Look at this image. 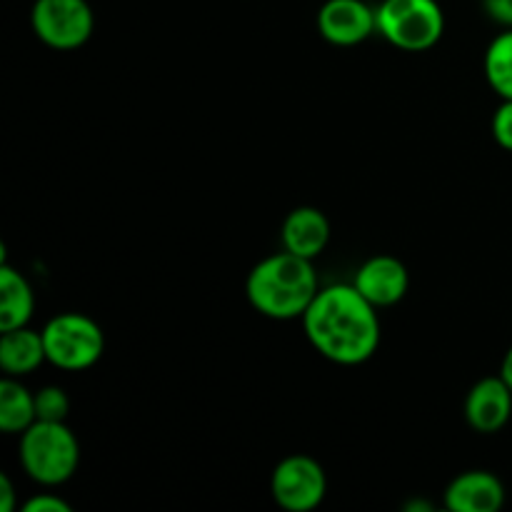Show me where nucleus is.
<instances>
[{
    "label": "nucleus",
    "mask_w": 512,
    "mask_h": 512,
    "mask_svg": "<svg viewBox=\"0 0 512 512\" xmlns=\"http://www.w3.org/2000/svg\"><path fill=\"white\" fill-rule=\"evenodd\" d=\"M15 485L8 473H0V512H13L15 510Z\"/></svg>",
    "instance_id": "obj_21"
},
{
    "label": "nucleus",
    "mask_w": 512,
    "mask_h": 512,
    "mask_svg": "<svg viewBox=\"0 0 512 512\" xmlns=\"http://www.w3.org/2000/svg\"><path fill=\"white\" fill-rule=\"evenodd\" d=\"M490 130H493L495 143L512 153V100H503V103L495 108Z\"/></svg>",
    "instance_id": "obj_18"
},
{
    "label": "nucleus",
    "mask_w": 512,
    "mask_h": 512,
    "mask_svg": "<svg viewBox=\"0 0 512 512\" xmlns=\"http://www.w3.org/2000/svg\"><path fill=\"white\" fill-rule=\"evenodd\" d=\"M35 418L38 420H53V423H60V420L68 418L70 413V398L63 388L58 385H45V388L35 390Z\"/></svg>",
    "instance_id": "obj_17"
},
{
    "label": "nucleus",
    "mask_w": 512,
    "mask_h": 512,
    "mask_svg": "<svg viewBox=\"0 0 512 512\" xmlns=\"http://www.w3.org/2000/svg\"><path fill=\"white\" fill-rule=\"evenodd\" d=\"M378 33L408 53H423L440 43L445 13L438 0H383L375 8Z\"/></svg>",
    "instance_id": "obj_4"
},
{
    "label": "nucleus",
    "mask_w": 512,
    "mask_h": 512,
    "mask_svg": "<svg viewBox=\"0 0 512 512\" xmlns=\"http://www.w3.org/2000/svg\"><path fill=\"white\" fill-rule=\"evenodd\" d=\"M483 68L490 88L503 100H512V28L490 40Z\"/></svg>",
    "instance_id": "obj_16"
},
{
    "label": "nucleus",
    "mask_w": 512,
    "mask_h": 512,
    "mask_svg": "<svg viewBox=\"0 0 512 512\" xmlns=\"http://www.w3.org/2000/svg\"><path fill=\"white\" fill-rule=\"evenodd\" d=\"M512 418V390L500 375L478 380L465 398V420L480 435L500 433Z\"/></svg>",
    "instance_id": "obj_10"
},
{
    "label": "nucleus",
    "mask_w": 512,
    "mask_h": 512,
    "mask_svg": "<svg viewBox=\"0 0 512 512\" xmlns=\"http://www.w3.org/2000/svg\"><path fill=\"white\" fill-rule=\"evenodd\" d=\"M443 503L450 512H498L505 505V485L490 470H465L450 480Z\"/></svg>",
    "instance_id": "obj_11"
},
{
    "label": "nucleus",
    "mask_w": 512,
    "mask_h": 512,
    "mask_svg": "<svg viewBox=\"0 0 512 512\" xmlns=\"http://www.w3.org/2000/svg\"><path fill=\"white\" fill-rule=\"evenodd\" d=\"M353 285L375 308H390L408 295L410 273L395 255H373L355 270Z\"/></svg>",
    "instance_id": "obj_9"
},
{
    "label": "nucleus",
    "mask_w": 512,
    "mask_h": 512,
    "mask_svg": "<svg viewBox=\"0 0 512 512\" xmlns=\"http://www.w3.org/2000/svg\"><path fill=\"white\" fill-rule=\"evenodd\" d=\"M30 28L48 48L75 50L93 35L95 15L88 0H35Z\"/></svg>",
    "instance_id": "obj_6"
},
{
    "label": "nucleus",
    "mask_w": 512,
    "mask_h": 512,
    "mask_svg": "<svg viewBox=\"0 0 512 512\" xmlns=\"http://www.w3.org/2000/svg\"><path fill=\"white\" fill-rule=\"evenodd\" d=\"M318 290L320 280L313 260L288 250L260 260L245 283L250 305L270 320L303 318Z\"/></svg>",
    "instance_id": "obj_2"
},
{
    "label": "nucleus",
    "mask_w": 512,
    "mask_h": 512,
    "mask_svg": "<svg viewBox=\"0 0 512 512\" xmlns=\"http://www.w3.org/2000/svg\"><path fill=\"white\" fill-rule=\"evenodd\" d=\"M18 458L33 483L58 488L78 473L80 443L65 420H35L25 433H20Z\"/></svg>",
    "instance_id": "obj_3"
},
{
    "label": "nucleus",
    "mask_w": 512,
    "mask_h": 512,
    "mask_svg": "<svg viewBox=\"0 0 512 512\" xmlns=\"http://www.w3.org/2000/svg\"><path fill=\"white\" fill-rule=\"evenodd\" d=\"M500 378H503L512 390V345L508 348V353H505L503 363H500Z\"/></svg>",
    "instance_id": "obj_22"
},
{
    "label": "nucleus",
    "mask_w": 512,
    "mask_h": 512,
    "mask_svg": "<svg viewBox=\"0 0 512 512\" xmlns=\"http://www.w3.org/2000/svg\"><path fill=\"white\" fill-rule=\"evenodd\" d=\"M483 10L493 23L512 28V0H483Z\"/></svg>",
    "instance_id": "obj_20"
},
{
    "label": "nucleus",
    "mask_w": 512,
    "mask_h": 512,
    "mask_svg": "<svg viewBox=\"0 0 512 512\" xmlns=\"http://www.w3.org/2000/svg\"><path fill=\"white\" fill-rule=\"evenodd\" d=\"M35 310V295L23 273L0 260V333L23 328Z\"/></svg>",
    "instance_id": "obj_14"
},
{
    "label": "nucleus",
    "mask_w": 512,
    "mask_h": 512,
    "mask_svg": "<svg viewBox=\"0 0 512 512\" xmlns=\"http://www.w3.org/2000/svg\"><path fill=\"white\" fill-rule=\"evenodd\" d=\"M283 250L300 255V258L315 260L330 243V220L328 215L313 205H300L290 210L280 228Z\"/></svg>",
    "instance_id": "obj_12"
},
{
    "label": "nucleus",
    "mask_w": 512,
    "mask_h": 512,
    "mask_svg": "<svg viewBox=\"0 0 512 512\" xmlns=\"http://www.w3.org/2000/svg\"><path fill=\"white\" fill-rule=\"evenodd\" d=\"M35 398L18 378L5 375L0 380V430L5 435H20L35 423Z\"/></svg>",
    "instance_id": "obj_15"
},
{
    "label": "nucleus",
    "mask_w": 512,
    "mask_h": 512,
    "mask_svg": "<svg viewBox=\"0 0 512 512\" xmlns=\"http://www.w3.org/2000/svg\"><path fill=\"white\" fill-rule=\"evenodd\" d=\"M318 30L328 43L353 48L378 33L375 8L365 0H325L318 10Z\"/></svg>",
    "instance_id": "obj_8"
},
{
    "label": "nucleus",
    "mask_w": 512,
    "mask_h": 512,
    "mask_svg": "<svg viewBox=\"0 0 512 512\" xmlns=\"http://www.w3.org/2000/svg\"><path fill=\"white\" fill-rule=\"evenodd\" d=\"M23 512H73V508H70V503H65L60 495L40 493L25 500Z\"/></svg>",
    "instance_id": "obj_19"
},
{
    "label": "nucleus",
    "mask_w": 512,
    "mask_h": 512,
    "mask_svg": "<svg viewBox=\"0 0 512 512\" xmlns=\"http://www.w3.org/2000/svg\"><path fill=\"white\" fill-rule=\"evenodd\" d=\"M405 510L408 512H418V510H425V512H433V505L430 503H423V500H415V503H410V505H405Z\"/></svg>",
    "instance_id": "obj_23"
},
{
    "label": "nucleus",
    "mask_w": 512,
    "mask_h": 512,
    "mask_svg": "<svg viewBox=\"0 0 512 512\" xmlns=\"http://www.w3.org/2000/svg\"><path fill=\"white\" fill-rule=\"evenodd\" d=\"M43 363H48L45 355L43 333L28 328L5 330L0 335V368L10 378H23V375L35 373Z\"/></svg>",
    "instance_id": "obj_13"
},
{
    "label": "nucleus",
    "mask_w": 512,
    "mask_h": 512,
    "mask_svg": "<svg viewBox=\"0 0 512 512\" xmlns=\"http://www.w3.org/2000/svg\"><path fill=\"white\" fill-rule=\"evenodd\" d=\"M270 495L275 505L288 512H310L320 508L328 495V475L323 465L303 453L288 455L270 475Z\"/></svg>",
    "instance_id": "obj_7"
},
{
    "label": "nucleus",
    "mask_w": 512,
    "mask_h": 512,
    "mask_svg": "<svg viewBox=\"0 0 512 512\" xmlns=\"http://www.w3.org/2000/svg\"><path fill=\"white\" fill-rule=\"evenodd\" d=\"M300 320L310 345L335 365H363L380 348L378 308L353 283L320 288Z\"/></svg>",
    "instance_id": "obj_1"
},
{
    "label": "nucleus",
    "mask_w": 512,
    "mask_h": 512,
    "mask_svg": "<svg viewBox=\"0 0 512 512\" xmlns=\"http://www.w3.org/2000/svg\"><path fill=\"white\" fill-rule=\"evenodd\" d=\"M40 333L48 363L68 373L93 368L105 353L103 328L83 313H58Z\"/></svg>",
    "instance_id": "obj_5"
}]
</instances>
